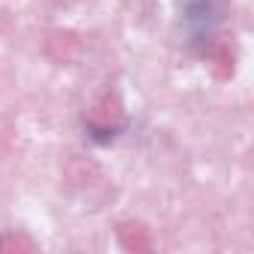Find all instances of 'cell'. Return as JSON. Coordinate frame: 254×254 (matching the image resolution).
Here are the masks:
<instances>
[{
	"label": "cell",
	"instance_id": "obj_1",
	"mask_svg": "<svg viewBox=\"0 0 254 254\" xmlns=\"http://www.w3.org/2000/svg\"><path fill=\"white\" fill-rule=\"evenodd\" d=\"M120 126V108H117V102L111 99V96H105L93 111H90V129L96 132V135H111L114 129Z\"/></svg>",
	"mask_w": 254,
	"mask_h": 254
},
{
	"label": "cell",
	"instance_id": "obj_2",
	"mask_svg": "<svg viewBox=\"0 0 254 254\" xmlns=\"http://www.w3.org/2000/svg\"><path fill=\"white\" fill-rule=\"evenodd\" d=\"M120 239L129 251H150V236H147V230L141 224H123Z\"/></svg>",
	"mask_w": 254,
	"mask_h": 254
},
{
	"label": "cell",
	"instance_id": "obj_3",
	"mask_svg": "<svg viewBox=\"0 0 254 254\" xmlns=\"http://www.w3.org/2000/svg\"><path fill=\"white\" fill-rule=\"evenodd\" d=\"M206 60L212 63V69H215L221 78H227V75L233 72V57H230V51H227L224 45H209V51H206Z\"/></svg>",
	"mask_w": 254,
	"mask_h": 254
},
{
	"label": "cell",
	"instance_id": "obj_4",
	"mask_svg": "<svg viewBox=\"0 0 254 254\" xmlns=\"http://www.w3.org/2000/svg\"><path fill=\"white\" fill-rule=\"evenodd\" d=\"M0 251H33V242L24 236H3L0 239Z\"/></svg>",
	"mask_w": 254,
	"mask_h": 254
}]
</instances>
